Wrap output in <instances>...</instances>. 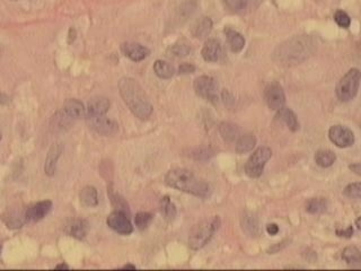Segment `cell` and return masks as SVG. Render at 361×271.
I'll return each mask as SVG.
<instances>
[{
    "label": "cell",
    "instance_id": "f907efd6",
    "mask_svg": "<svg viewBox=\"0 0 361 271\" xmlns=\"http://www.w3.org/2000/svg\"><path fill=\"white\" fill-rule=\"evenodd\" d=\"M1 138H2V133L0 131V141H1Z\"/></svg>",
    "mask_w": 361,
    "mask_h": 271
},
{
    "label": "cell",
    "instance_id": "44dd1931",
    "mask_svg": "<svg viewBox=\"0 0 361 271\" xmlns=\"http://www.w3.org/2000/svg\"><path fill=\"white\" fill-rule=\"evenodd\" d=\"M242 228L247 235L258 236L260 234L259 220L257 217L251 212H245L242 217Z\"/></svg>",
    "mask_w": 361,
    "mask_h": 271
},
{
    "label": "cell",
    "instance_id": "ac0fdd59",
    "mask_svg": "<svg viewBox=\"0 0 361 271\" xmlns=\"http://www.w3.org/2000/svg\"><path fill=\"white\" fill-rule=\"evenodd\" d=\"M226 7L234 12H243L257 8L261 0H224Z\"/></svg>",
    "mask_w": 361,
    "mask_h": 271
},
{
    "label": "cell",
    "instance_id": "7a4b0ae2",
    "mask_svg": "<svg viewBox=\"0 0 361 271\" xmlns=\"http://www.w3.org/2000/svg\"><path fill=\"white\" fill-rule=\"evenodd\" d=\"M119 91L130 111L140 120H147L153 113V105L136 79L124 77L119 82Z\"/></svg>",
    "mask_w": 361,
    "mask_h": 271
},
{
    "label": "cell",
    "instance_id": "b9f144b4",
    "mask_svg": "<svg viewBox=\"0 0 361 271\" xmlns=\"http://www.w3.org/2000/svg\"><path fill=\"white\" fill-rule=\"evenodd\" d=\"M337 234L339 236H344V237H351L352 234H354V228H352V226H349L347 229H343V231H340V229H338L337 231Z\"/></svg>",
    "mask_w": 361,
    "mask_h": 271
},
{
    "label": "cell",
    "instance_id": "d6986e66",
    "mask_svg": "<svg viewBox=\"0 0 361 271\" xmlns=\"http://www.w3.org/2000/svg\"><path fill=\"white\" fill-rule=\"evenodd\" d=\"M64 111L71 119H82L85 116V106L76 98L67 99L64 104Z\"/></svg>",
    "mask_w": 361,
    "mask_h": 271
},
{
    "label": "cell",
    "instance_id": "6da1fadb",
    "mask_svg": "<svg viewBox=\"0 0 361 271\" xmlns=\"http://www.w3.org/2000/svg\"><path fill=\"white\" fill-rule=\"evenodd\" d=\"M317 48L315 40L309 35L293 36L275 49L273 59L281 66H295L312 56Z\"/></svg>",
    "mask_w": 361,
    "mask_h": 271
},
{
    "label": "cell",
    "instance_id": "74e56055",
    "mask_svg": "<svg viewBox=\"0 0 361 271\" xmlns=\"http://www.w3.org/2000/svg\"><path fill=\"white\" fill-rule=\"evenodd\" d=\"M110 198L112 200V203L117 210H122L124 212L128 211V205L119 194H110Z\"/></svg>",
    "mask_w": 361,
    "mask_h": 271
},
{
    "label": "cell",
    "instance_id": "ffe728a7",
    "mask_svg": "<svg viewBox=\"0 0 361 271\" xmlns=\"http://www.w3.org/2000/svg\"><path fill=\"white\" fill-rule=\"evenodd\" d=\"M225 34L226 37H227V41L229 43V47L232 49L233 52H241L243 49H244L245 45V39L241 33H238L237 31L233 30V28L227 27L225 28Z\"/></svg>",
    "mask_w": 361,
    "mask_h": 271
},
{
    "label": "cell",
    "instance_id": "4dcf8cb0",
    "mask_svg": "<svg viewBox=\"0 0 361 271\" xmlns=\"http://www.w3.org/2000/svg\"><path fill=\"white\" fill-rule=\"evenodd\" d=\"M327 200L325 198H313L306 205V210L309 214H322L327 210Z\"/></svg>",
    "mask_w": 361,
    "mask_h": 271
},
{
    "label": "cell",
    "instance_id": "f6af8a7d",
    "mask_svg": "<svg viewBox=\"0 0 361 271\" xmlns=\"http://www.w3.org/2000/svg\"><path fill=\"white\" fill-rule=\"evenodd\" d=\"M76 39V31L74 28H70L69 31V43H73V41Z\"/></svg>",
    "mask_w": 361,
    "mask_h": 271
},
{
    "label": "cell",
    "instance_id": "e0dca14e",
    "mask_svg": "<svg viewBox=\"0 0 361 271\" xmlns=\"http://www.w3.org/2000/svg\"><path fill=\"white\" fill-rule=\"evenodd\" d=\"M110 108V101L104 96H95L88 102L87 115H105Z\"/></svg>",
    "mask_w": 361,
    "mask_h": 271
},
{
    "label": "cell",
    "instance_id": "bcb514c9",
    "mask_svg": "<svg viewBox=\"0 0 361 271\" xmlns=\"http://www.w3.org/2000/svg\"><path fill=\"white\" fill-rule=\"evenodd\" d=\"M8 102H9V97L5 94L0 93V104H7Z\"/></svg>",
    "mask_w": 361,
    "mask_h": 271
},
{
    "label": "cell",
    "instance_id": "cb8c5ba5",
    "mask_svg": "<svg viewBox=\"0 0 361 271\" xmlns=\"http://www.w3.org/2000/svg\"><path fill=\"white\" fill-rule=\"evenodd\" d=\"M3 222L9 228H19L27 222L26 217H25V211L19 212L17 210L8 211L2 217Z\"/></svg>",
    "mask_w": 361,
    "mask_h": 271
},
{
    "label": "cell",
    "instance_id": "9c48e42d",
    "mask_svg": "<svg viewBox=\"0 0 361 271\" xmlns=\"http://www.w3.org/2000/svg\"><path fill=\"white\" fill-rule=\"evenodd\" d=\"M195 93L207 101L215 102L217 99V83L215 79L209 76H200L194 81Z\"/></svg>",
    "mask_w": 361,
    "mask_h": 271
},
{
    "label": "cell",
    "instance_id": "52a82bcc",
    "mask_svg": "<svg viewBox=\"0 0 361 271\" xmlns=\"http://www.w3.org/2000/svg\"><path fill=\"white\" fill-rule=\"evenodd\" d=\"M87 126L100 136H113L119 131V124L105 115H87Z\"/></svg>",
    "mask_w": 361,
    "mask_h": 271
},
{
    "label": "cell",
    "instance_id": "ee69618b",
    "mask_svg": "<svg viewBox=\"0 0 361 271\" xmlns=\"http://www.w3.org/2000/svg\"><path fill=\"white\" fill-rule=\"evenodd\" d=\"M350 170L352 171V172H355L357 175H360L361 174V165H360V163H356V164L350 165Z\"/></svg>",
    "mask_w": 361,
    "mask_h": 271
},
{
    "label": "cell",
    "instance_id": "2e32d148",
    "mask_svg": "<svg viewBox=\"0 0 361 271\" xmlns=\"http://www.w3.org/2000/svg\"><path fill=\"white\" fill-rule=\"evenodd\" d=\"M66 233L77 240H83L90 232V224L86 219H73L66 225Z\"/></svg>",
    "mask_w": 361,
    "mask_h": 271
},
{
    "label": "cell",
    "instance_id": "5b68a950",
    "mask_svg": "<svg viewBox=\"0 0 361 271\" xmlns=\"http://www.w3.org/2000/svg\"><path fill=\"white\" fill-rule=\"evenodd\" d=\"M360 85L359 69H350L340 79L337 85V96L342 102H349L356 97Z\"/></svg>",
    "mask_w": 361,
    "mask_h": 271
},
{
    "label": "cell",
    "instance_id": "484cf974",
    "mask_svg": "<svg viewBox=\"0 0 361 271\" xmlns=\"http://www.w3.org/2000/svg\"><path fill=\"white\" fill-rule=\"evenodd\" d=\"M212 30V20L209 17H202L195 23L193 26L192 34L198 39H203V37L208 36L209 33Z\"/></svg>",
    "mask_w": 361,
    "mask_h": 271
},
{
    "label": "cell",
    "instance_id": "4fadbf2b",
    "mask_svg": "<svg viewBox=\"0 0 361 271\" xmlns=\"http://www.w3.org/2000/svg\"><path fill=\"white\" fill-rule=\"evenodd\" d=\"M123 54L132 61H142L150 54V50L140 43L128 42L121 47Z\"/></svg>",
    "mask_w": 361,
    "mask_h": 271
},
{
    "label": "cell",
    "instance_id": "603a6c76",
    "mask_svg": "<svg viewBox=\"0 0 361 271\" xmlns=\"http://www.w3.org/2000/svg\"><path fill=\"white\" fill-rule=\"evenodd\" d=\"M79 199H81V202L83 206L86 207H95L97 206L98 203V195H97V190L96 187L91 185H87L83 187L81 191V194H79Z\"/></svg>",
    "mask_w": 361,
    "mask_h": 271
},
{
    "label": "cell",
    "instance_id": "e575fe53",
    "mask_svg": "<svg viewBox=\"0 0 361 271\" xmlns=\"http://www.w3.org/2000/svg\"><path fill=\"white\" fill-rule=\"evenodd\" d=\"M153 220V215L150 212H138L136 215V218H134V222H136V226L144 231L147 227L149 226V224L152 223Z\"/></svg>",
    "mask_w": 361,
    "mask_h": 271
},
{
    "label": "cell",
    "instance_id": "681fc988",
    "mask_svg": "<svg viewBox=\"0 0 361 271\" xmlns=\"http://www.w3.org/2000/svg\"><path fill=\"white\" fill-rule=\"evenodd\" d=\"M357 227L360 228V218L357 219Z\"/></svg>",
    "mask_w": 361,
    "mask_h": 271
},
{
    "label": "cell",
    "instance_id": "d590c367",
    "mask_svg": "<svg viewBox=\"0 0 361 271\" xmlns=\"http://www.w3.org/2000/svg\"><path fill=\"white\" fill-rule=\"evenodd\" d=\"M334 20L337 22V24L339 25V26L342 27V28H348L351 24L350 16L343 10H338L337 12H335Z\"/></svg>",
    "mask_w": 361,
    "mask_h": 271
},
{
    "label": "cell",
    "instance_id": "7bdbcfd3",
    "mask_svg": "<svg viewBox=\"0 0 361 271\" xmlns=\"http://www.w3.org/2000/svg\"><path fill=\"white\" fill-rule=\"evenodd\" d=\"M267 232L270 235H275L279 233V226L276 224H269L267 226Z\"/></svg>",
    "mask_w": 361,
    "mask_h": 271
},
{
    "label": "cell",
    "instance_id": "ab89813d",
    "mask_svg": "<svg viewBox=\"0 0 361 271\" xmlns=\"http://www.w3.org/2000/svg\"><path fill=\"white\" fill-rule=\"evenodd\" d=\"M212 155H213V153L210 151L209 148H200L194 154H193V157L198 161H205V160H209V158Z\"/></svg>",
    "mask_w": 361,
    "mask_h": 271
},
{
    "label": "cell",
    "instance_id": "c3c4849f",
    "mask_svg": "<svg viewBox=\"0 0 361 271\" xmlns=\"http://www.w3.org/2000/svg\"><path fill=\"white\" fill-rule=\"evenodd\" d=\"M122 269H131V270H136V266L133 265H125L122 267Z\"/></svg>",
    "mask_w": 361,
    "mask_h": 271
},
{
    "label": "cell",
    "instance_id": "7c38bea8",
    "mask_svg": "<svg viewBox=\"0 0 361 271\" xmlns=\"http://www.w3.org/2000/svg\"><path fill=\"white\" fill-rule=\"evenodd\" d=\"M52 210V202L50 200H43L29 206L25 210V217L27 222H40Z\"/></svg>",
    "mask_w": 361,
    "mask_h": 271
},
{
    "label": "cell",
    "instance_id": "8d00e7d4",
    "mask_svg": "<svg viewBox=\"0 0 361 271\" xmlns=\"http://www.w3.org/2000/svg\"><path fill=\"white\" fill-rule=\"evenodd\" d=\"M344 194L351 199H360L361 197V184L359 182L351 183L344 189Z\"/></svg>",
    "mask_w": 361,
    "mask_h": 271
},
{
    "label": "cell",
    "instance_id": "7402d4cb",
    "mask_svg": "<svg viewBox=\"0 0 361 271\" xmlns=\"http://www.w3.org/2000/svg\"><path fill=\"white\" fill-rule=\"evenodd\" d=\"M276 118L280 119L282 122H284L285 126L290 129L291 131H297L298 129H299V123H298L297 116L295 113H293V111L290 110L289 107L282 106L280 110H278Z\"/></svg>",
    "mask_w": 361,
    "mask_h": 271
},
{
    "label": "cell",
    "instance_id": "d6a6232c",
    "mask_svg": "<svg viewBox=\"0 0 361 271\" xmlns=\"http://www.w3.org/2000/svg\"><path fill=\"white\" fill-rule=\"evenodd\" d=\"M191 51H192V49L190 45H188L186 42H183V41H180V42L173 44L169 49V54L171 57L180 58V57L188 56V54L191 53Z\"/></svg>",
    "mask_w": 361,
    "mask_h": 271
},
{
    "label": "cell",
    "instance_id": "60d3db41",
    "mask_svg": "<svg viewBox=\"0 0 361 271\" xmlns=\"http://www.w3.org/2000/svg\"><path fill=\"white\" fill-rule=\"evenodd\" d=\"M194 70H195V67L191 64H187V62H185V64H182L179 67V74H182V75L192 74Z\"/></svg>",
    "mask_w": 361,
    "mask_h": 271
},
{
    "label": "cell",
    "instance_id": "9a60e30c",
    "mask_svg": "<svg viewBox=\"0 0 361 271\" xmlns=\"http://www.w3.org/2000/svg\"><path fill=\"white\" fill-rule=\"evenodd\" d=\"M62 152H64V145L62 144H53L50 147L44 164L45 174L49 175V177H52L56 173L58 161L60 158Z\"/></svg>",
    "mask_w": 361,
    "mask_h": 271
},
{
    "label": "cell",
    "instance_id": "f1b7e54d",
    "mask_svg": "<svg viewBox=\"0 0 361 271\" xmlns=\"http://www.w3.org/2000/svg\"><path fill=\"white\" fill-rule=\"evenodd\" d=\"M335 160H337V156L330 149H321L315 154V162L321 168H329L334 164Z\"/></svg>",
    "mask_w": 361,
    "mask_h": 271
},
{
    "label": "cell",
    "instance_id": "f546056e",
    "mask_svg": "<svg viewBox=\"0 0 361 271\" xmlns=\"http://www.w3.org/2000/svg\"><path fill=\"white\" fill-rule=\"evenodd\" d=\"M219 132L222 138L228 143H233L239 137V129L230 122H222L219 126Z\"/></svg>",
    "mask_w": 361,
    "mask_h": 271
},
{
    "label": "cell",
    "instance_id": "8fae6325",
    "mask_svg": "<svg viewBox=\"0 0 361 271\" xmlns=\"http://www.w3.org/2000/svg\"><path fill=\"white\" fill-rule=\"evenodd\" d=\"M264 97H266L268 106L274 111L280 110L285 103V95L283 89L279 84H276V83L267 86L266 91H264Z\"/></svg>",
    "mask_w": 361,
    "mask_h": 271
},
{
    "label": "cell",
    "instance_id": "4316f807",
    "mask_svg": "<svg viewBox=\"0 0 361 271\" xmlns=\"http://www.w3.org/2000/svg\"><path fill=\"white\" fill-rule=\"evenodd\" d=\"M159 210H161V214L167 222H172V220L175 219L176 207L174 203L172 202V200L169 195H165V197H163L161 199V202H159Z\"/></svg>",
    "mask_w": 361,
    "mask_h": 271
},
{
    "label": "cell",
    "instance_id": "7dc6e473",
    "mask_svg": "<svg viewBox=\"0 0 361 271\" xmlns=\"http://www.w3.org/2000/svg\"><path fill=\"white\" fill-rule=\"evenodd\" d=\"M68 268H69V267L67 266L66 264H60V265H58V266L56 267V270H60V269H64V270H66V269H68Z\"/></svg>",
    "mask_w": 361,
    "mask_h": 271
},
{
    "label": "cell",
    "instance_id": "f35d334b",
    "mask_svg": "<svg viewBox=\"0 0 361 271\" xmlns=\"http://www.w3.org/2000/svg\"><path fill=\"white\" fill-rule=\"evenodd\" d=\"M194 9H195L194 2H191V1L184 2L183 5L180 7V17H187V16H190L191 14H193V11H194Z\"/></svg>",
    "mask_w": 361,
    "mask_h": 271
},
{
    "label": "cell",
    "instance_id": "836d02e7",
    "mask_svg": "<svg viewBox=\"0 0 361 271\" xmlns=\"http://www.w3.org/2000/svg\"><path fill=\"white\" fill-rule=\"evenodd\" d=\"M342 259L349 265L359 264L361 261V253L359 251V249L356 247L346 248L342 252Z\"/></svg>",
    "mask_w": 361,
    "mask_h": 271
},
{
    "label": "cell",
    "instance_id": "3957f363",
    "mask_svg": "<svg viewBox=\"0 0 361 271\" xmlns=\"http://www.w3.org/2000/svg\"><path fill=\"white\" fill-rule=\"evenodd\" d=\"M165 183L173 189L183 191L200 198H208L211 187L202 179L186 169H173L165 175Z\"/></svg>",
    "mask_w": 361,
    "mask_h": 271
},
{
    "label": "cell",
    "instance_id": "30bf717a",
    "mask_svg": "<svg viewBox=\"0 0 361 271\" xmlns=\"http://www.w3.org/2000/svg\"><path fill=\"white\" fill-rule=\"evenodd\" d=\"M329 138L340 148L350 147L355 144V135L349 128L343 126H333L329 130Z\"/></svg>",
    "mask_w": 361,
    "mask_h": 271
},
{
    "label": "cell",
    "instance_id": "ba28073f",
    "mask_svg": "<svg viewBox=\"0 0 361 271\" xmlns=\"http://www.w3.org/2000/svg\"><path fill=\"white\" fill-rule=\"evenodd\" d=\"M106 223L108 227L112 228L114 232L119 233V234L129 235L133 232V226L131 222H130L127 212L122 210H115L108 215Z\"/></svg>",
    "mask_w": 361,
    "mask_h": 271
},
{
    "label": "cell",
    "instance_id": "5bb4252c",
    "mask_svg": "<svg viewBox=\"0 0 361 271\" xmlns=\"http://www.w3.org/2000/svg\"><path fill=\"white\" fill-rule=\"evenodd\" d=\"M201 54H202V58L205 61L217 62L224 56V50H222L219 41L216 39H210L204 43Z\"/></svg>",
    "mask_w": 361,
    "mask_h": 271
},
{
    "label": "cell",
    "instance_id": "d4e9b609",
    "mask_svg": "<svg viewBox=\"0 0 361 271\" xmlns=\"http://www.w3.org/2000/svg\"><path fill=\"white\" fill-rule=\"evenodd\" d=\"M257 145V138L253 133H245L237 138L236 152L238 154H245L251 152Z\"/></svg>",
    "mask_w": 361,
    "mask_h": 271
},
{
    "label": "cell",
    "instance_id": "277c9868",
    "mask_svg": "<svg viewBox=\"0 0 361 271\" xmlns=\"http://www.w3.org/2000/svg\"><path fill=\"white\" fill-rule=\"evenodd\" d=\"M219 226L220 218L218 216H213L211 218L205 219L203 222L196 225L192 229L190 237H188V245H190V248L192 250L202 249L211 240V237L218 231Z\"/></svg>",
    "mask_w": 361,
    "mask_h": 271
},
{
    "label": "cell",
    "instance_id": "8992f818",
    "mask_svg": "<svg viewBox=\"0 0 361 271\" xmlns=\"http://www.w3.org/2000/svg\"><path fill=\"white\" fill-rule=\"evenodd\" d=\"M272 156V151L269 147H260L252 154L245 164V173L252 179L261 177L267 162Z\"/></svg>",
    "mask_w": 361,
    "mask_h": 271
},
{
    "label": "cell",
    "instance_id": "1f68e13d",
    "mask_svg": "<svg viewBox=\"0 0 361 271\" xmlns=\"http://www.w3.org/2000/svg\"><path fill=\"white\" fill-rule=\"evenodd\" d=\"M71 119L70 116L65 113V111L57 112L56 114L52 116L51 124L53 128H56L57 130H65L67 127H69L71 124Z\"/></svg>",
    "mask_w": 361,
    "mask_h": 271
},
{
    "label": "cell",
    "instance_id": "83f0119b",
    "mask_svg": "<svg viewBox=\"0 0 361 271\" xmlns=\"http://www.w3.org/2000/svg\"><path fill=\"white\" fill-rule=\"evenodd\" d=\"M154 72L159 78L162 79H170L174 76L175 69L169 62L164 60H157L154 64Z\"/></svg>",
    "mask_w": 361,
    "mask_h": 271
}]
</instances>
